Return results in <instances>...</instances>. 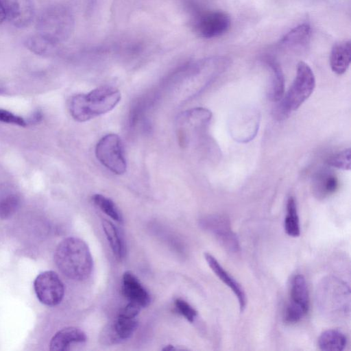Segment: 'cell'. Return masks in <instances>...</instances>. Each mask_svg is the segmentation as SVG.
<instances>
[{"mask_svg":"<svg viewBox=\"0 0 351 351\" xmlns=\"http://www.w3.org/2000/svg\"><path fill=\"white\" fill-rule=\"evenodd\" d=\"M34 289L38 300L49 306L59 304L64 295V284L53 271L40 273L34 280Z\"/></svg>","mask_w":351,"mask_h":351,"instance_id":"cell-5","label":"cell"},{"mask_svg":"<svg viewBox=\"0 0 351 351\" xmlns=\"http://www.w3.org/2000/svg\"><path fill=\"white\" fill-rule=\"evenodd\" d=\"M122 293L129 302H134L142 308L150 302V296L138 279L130 271L122 276Z\"/></svg>","mask_w":351,"mask_h":351,"instance_id":"cell-12","label":"cell"},{"mask_svg":"<svg viewBox=\"0 0 351 351\" xmlns=\"http://www.w3.org/2000/svg\"><path fill=\"white\" fill-rule=\"evenodd\" d=\"M351 62V43L350 40L334 45L330 56L331 69L337 74H343Z\"/></svg>","mask_w":351,"mask_h":351,"instance_id":"cell-14","label":"cell"},{"mask_svg":"<svg viewBox=\"0 0 351 351\" xmlns=\"http://www.w3.org/2000/svg\"><path fill=\"white\" fill-rule=\"evenodd\" d=\"M53 45L54 43L40 34L29 38L27 42L29 49L40 54L46 53Z\"/></svg>","mask_w":351,"mask_h":351,"instance_id":"cell-25","label":"cell"},{"mask_svg":"<svg viewBox=\"0 0 351 351\" xmlns=\"http://www.w3.org/2000/svg\"><path fill=\"white\" fill-rule=\"evenodd\" d=\"M118 89L110 86L96 88L88 93L73 96L69 102L72 117L84 122L111 111L121 100Z\"/></svg>","mask_w":351,"mask_h":351,"instance_id":"cell-2","label":"cell"},{"mask_svg":"<svg viewBox=\"0 0 351 351\" xmlns=\"http://www.w3.org/2000/svg\"><path fill=\"white\" fill-rule=\"evenodd\" d=\"M95 156L98 160L111 172L123 174L127 168L123 144L116 134L103 136L95 147Z\"/></svg>","mask_w":351,"mask_h":351,"instance_id":"cell-4","label":"cell"},{"mask_svg":"<svg viewBox=\"0 0 351 351\" xmlns=\"http://www.w3.org/2000/svg\"><path fill=\"white\" fill-rule=\"evenodd\" d=\"M289 303L301 308L308 313L309 309V295L305 278L295 275L291 280Z\"/></svg>","mask_w":351,"mask_h":351,"instance_id":"cell-15","label":"cell"},{"mask_svg":"<svg viewBox=\"0 0 351 351\" xmlns=\"http://www.w3.org/2000/svg\"><path fill=\"white\" fill-rule=\"evenodd\" d=\"M42 117H43V114H42L41 112L38 110V111L35 112L33 114V115L31 117V118L29 120V123H38L42 119Z\"/></svg>","mask_w":351,"mask_h":351,"instance_id":"cell-29","label":"cell"},{"mask_svg":"<svg viewBox=\"0 0 351 351\" xmlns=\"http://www.w3.org/2000/svg\"><path fill=\"white\" fill-rule=\"evenodd\" d=\"M315 87V78L311 67L304 62L297 66L295 77L287 93L277 101L274 117L282 120L296 110L312 94Z\"/></svg>","mask_w":351,"mask_h":351,"instance_id":"cell-3","label":"cell"},{"mask_svg":"<svg viewBox=\"0 0 351 351\" xmlns=\"http://www.w3.org/2000/svg\"><path fill=\"white\" fill-rule=\"evenodd\" d=\"M310 31V27L307 24L299 25L285 36L282 42L292 45L302 43L309 37Z\"/></svg>","mask_w":351,"mask_h":351,"instance_id":"cell-23","label":"cell"},{"mask_svg":"<svg viewBox=\"0 0 351 351\" xmlns=\"http://www.w3.org/2000/svg\"><path fill=\"white\" fill-rule=\"evenodd\" d=\"M0 121L21 127H25L27 125V123L23 117L3 109H0Z\"/></svg>","mask_w":351,"mask_h":351,"instance_id":"cell-27","label":"cell"},{"mask_svg":"<svg viewBox=\"0 0 351 351\" xmlns=\"http://www.w3.org/2000/svg\"><path fill=\"white\" fill-rule=\"evenodd\" d=\"M204 258L213 273L234 293L238 300L240 311L243 312L246 306L247 298L242 286L221 265L213 255L206 252L204 253Z\"/></svg>","mask_w":351,"mask_h":351,"instance_id":"cell-11","label":"cell"},{"mask_svg":"<svg viewBox=\"0 0 351 351\" xmlns=\"http://www.w3.org/2000/svg\"><path fill=\"white\" fill-rule=\"evenodd\" d=\"M101 226L114 255L119 259L122 258L124 256L125 247L117 227L106 219L102 221Z\"/></svg>","mask_w":351,"mask_h":351,"instance_id":"cell-18","label":"cell"},{"mask_svg":"<svg viewBox=\"0 0 351 351\" xmlns=\"http://www.w3.org/2000/svg\"><path fill=\"white\" fill-rule=\"evenodd\" d=\"M285 232L290 237H297L300 234V220L297 205L293 197H289L287 202V214L284 221Z\"/></svg>","mask_w":351,"mask_h":351,"instance_id":"cell-19","label":"cell"},{"mask_svg":"<svg viewBox=\"0 0 351 351\" xmlns=\"http://www.w3.org/2000/svg\"><path fill=\"white\" fill-rule=\"evenodd\" d=\"M202 226L212 233L228 252L236 253L239 251L240 245L238 237L232 230L228 217L223 215L208 216L202 220Z\"/></svg>","mask_w":351,"mask_h":351,"instance_id":"cell-6","label":"cell"},{"mask_svg":"<svg viewBox=\"0 0 351 351\" xmlns=\"http://www.w3.org/2000/svg\"><path fill=\"white\" fill-rule=\"evenodd\" d=\"M86 340L85 332L79 328L70 326L58 331L51 338L49 349L52 351L69 350L72 343H82Z\"/></svg>","mask_w":351,"mask_h":351,"instance_id":"cell-13","label":"cell"},{"mask_svg":"<svg viewBox=\"0 0 351 351\" xmlns=\"http://www.w3.org/2000/svg\"><path fill=\"white\" fill-rule=\"evenodd\" d=\"M175 350V348L171 345L166 346L165 348H162V350Z\"/></svg>","mask_w":351,"mask_h":351,"instance_id":"cell-31","label":"cell"},{"mask_svg":"<svg viewBox=\"0 0 351 351\" xmlns=\"http://www.w3.org/2000/svg\"><path fill=\"white\" fill-rule=\"evenodd\" d=\"M337 178L332 172L324 170L318 172L313 181V191L317 197H325L338 189Z\"/></svg>","mask_w":351,"mask_h":351,"instance_id":"cell-16","label":"cell"},{"mask_svg":"<svg viewBox=\"0 0 351 351\" xmlns=\"http://www.w3.org/2000/svg\"><path fill=\"white\" fill-rule=\"evenodd\" d=\"M272 75L268 90V95L271 100L277 102L284 95V77L279 66L271 62L270 64Z\"/></svg>","mask_w":351,"mask_h":351,"instance_id":"cell-20","label":"cell"},{"mask_svg":"<svg viewBox=\"0 0 351 351\" xmlns=\"http://www.w3.org/2000/svg\"><path fill=\"white\" fill-rule=\"evenodd\" d=\"M6 19L5 11L3 0H0V24Z\"/></svg>","mask_w":351,"mask_h":351,"instance_id":"cell-30","label":"cell"},{"mask_svg":"<svg viewBox=\"0 0 351 351\" xmlns=\"http://www.w3.org/2000/svg\"><path fill=\"white\" fill-rule=\"evenodd\" d=\"M138 322L135 318L119 315L110 324L106 325L100 335L104 344L110 345L127 340L136 331Z\"/></svg>","mask_w":351,"mask_h":351,"instance_id":"cell-9","label":"cell"},{"mask_svg":"<svg viewBox=\"0 0 351 351\" xmlns=\"http://www.w3.org/2000/svg\"><path fill=\"white\" fill-rule=\"evenodd\" d=\"M92 200L101 211L111 219L118 222L122 221L121 214L112 199L101 194H95L92 197Z\"/></svg>","mask_w":351,"mask_h":351,"instance_id":"cell-21","label":"cell"},{"mask_svg":"<svg viewBox=\"0 0 351 351\" xmlns=\"http://www.w3.org/2000/svg\"><path fill=\"white\" fill-rule=\"evenodd\" d=\"M141 308L142 307L138 304L129 302L128 304L120 311L118 315L125 317L135 318Z\"/></svg>","mask_w":351,"mask_h":351,"instance_id":"cell-28","label":"cell"},{"mask_svg":"<svg viewBox=\"0 0 351 351\" xmlns=\"http://www.w3.org/2000/svg\"><path fill=\"white\" fill-rule=\"evenodd\" d=\"M350 149H346L330 156L327 160L329 166L343 169H350Z\"/></svg>","mask_w":351,"mask_h":351,"instance_id":"cell-24","label":"cell"},{"mask_svg":"<svg viewBox=\"0 0 351 351\" xmlns=\"http://www.w3.org/2000/svg\"><path fill=\"white\" fill-rule=\"evenodd\" d=\"M3 91V89L0 88V93H1Z\"/></svg>","mask_w":351,"mask_h":351,"instance_id":"cell-32","label":"cell"},{"mask_svg":"<svg viewBox=\"0 0 351 351\" xmlns=\"http://www.w3.org/2000/svg\"><path fill=\"white\" fill-rule=\"evenodd\" d=\"M6 19L17 27L28 26L34 16L32 0H3Z\"/></svg>","mask_w":351,"mask_h":351,"instance_id":"cell-10","label":"cell"},{"mask_svg":"<svg viewBox=\"0 0 351 351\" xmlns=\"http://www.w3.org/2000/svg\"><path fill=\"white\" fill-rule=\"evenodd\" d=\"M346 336L337 329L326 330L318 339L319 348L324 351H341L346 346Z\"/></svg>","mask_w":351,"mask_h":351,"instance_id":"cell-17","label":"cell"},{"mask_svg":"<svg viewBox=\"0 0 351 351\" xmlns=\"http://www.w3.org/2000/svg\"><path fill=\"white\" fill-rule=\"evenodd\" d=\"M175 306L178 312L189 322L193 323L194 322L197 315V312L187 302L178 298L175 300Z\"/></svg>","mask_w":351,"mask_h":351,"instance_id":"cell-26","label":"cell"},{"mask_svg":"<svg viewBox=\"0 0 351 351\" xmlns=\"http://www.w3.org/2000/svg\"><path fill=\"white\" fill-rule=\"evenodd\" d=\"M54 262L59 270L67 278L84 280L90 275L93 261L87 244L77 237H68L57 246Z\"/></svg>","mask_w":351,"mask_h":351,"instance_id":"cell-1","label":"cell"},{"mask_svg":"<svg viewBox=\"0 0 351 351\" xmlns=\"http://www.w3.org/2000/svg\"><path fill=\"white\" fill-rule=\"evenodd\" d=\"M19 195L10 194L0 199V219H7L12 216L20 206Z\"/></svg>","mask_w":351,"mask_h":351,"instance_id":"cell-22","label":"cell"},{"mask_svg":"<svg viewBox=\"0 0 351 351\" xmlns=\"http://www.w3.org/2000/svg\"><path fill=\"white\" fill-rule=\"evenodd\" d=\"M230 26L228 14L221 11H213L201 15L195 24L197 33L202 37L211 38L226 33Z\"/></svg>","mask_w":351,"mask_h":351,"instance_id":"cell-8","label":"cell"},{"mask_svg":"<svg viewBox=\"0 0 351 351\" xmlns=\"http://www.w3.org/2000/svg\"><path fill=\"white\" fill-rule=\"evenodd\" d=\"M70 26L71 19L65 11L59 9L49 10L40 17L38 34L55 44L65 36Z\"/></svg>","mask_w":351,"mask_h":351,"instance_id":"cell-7","label":"cell"}]
</instances>
